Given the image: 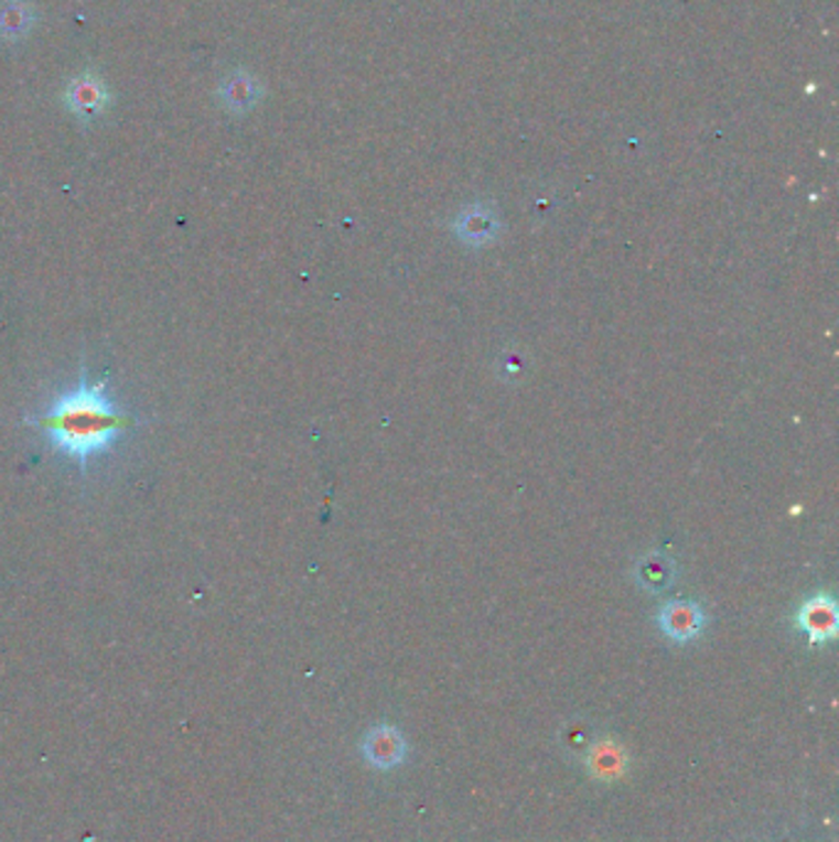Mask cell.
Returning <instances> with one entry per match:
<instances>
[{
	"mask_svg": "<svg viewBox=\"0 0 839 842\" xmlns=\"http://www.w3.org/2000/svg\"><path fill=\"white\" fill-rule=\"evenodd\" d=\"M261 97H263L261 82L254 77L251 72L241 69V67L227 72V75L222 77L219 87H217L219 107L229 114H235V116L249 114L261 101Z\"/></svg>",
	"mask_w": 839,
	"mask_h": 842,
	"instance_id": "3957f363",
	"label": "cell"
},
{
	"mask_svg": "<svg viewBox=\"0 0 839 842\" xmlns=\"http://www.w3.org/2000/svg\"><path fill=\"white\" fill-rule=\"evenodd\" d=\"M453 229L461 241H469L473 247H485L495 241L497 231H501V219L487 205H469L455 217Z\"/></svg>",
	"mask_w": 839,
	"mask_h": 842,
	"instance_id": "8992f818",
	"label": "cell"
},
{
	"mask_svg": "<svg viewBox=\"0 0 839 842\" xmlns=\"http://www.w3.org/2000/svg\"><path fill=\"white\" fill-rule=\"evenodd\" d=\"M37 424L50 434L52 449L84 468V463L109 449L133 421L116 412L104 385H92L82 377L72 392L52 402L50 412L42 414Z\"/></svg>",
	"mask_w": 839,
	"mask_h": 842,
	"instance_id": "6da1fadb",
	"label": "cell"
},
{
	"mask_svg": "<svg viewBox=\"0 0 839 842\" xmlns=\"http://www.w3.org/2000/svg\"><path fill=\"white\" fill-rule=\"evenodd\" d=\"M37 20V8L28 0H0V40H25L35 30Z\"/></svg>",
	"mask_w": 839,
	"mask_h": 842,
	"instance_id": "ba28073f",
	"label": "cell"
},
{
	"mask_svg": "<svg viewBox=\"0 0 839 842\" xmlns=\"http://www.w3.org/2000/svg\"><path fill=\"white\" fill-rule=\"evenodd\" d=\"M798 628L810 644H827L837 636V604L832 596L815 594L805 598L798 612Z\"/></svg>",
	"mask_w": 839,
	"mask_h": 842,
	"instance_id": "277c9868",
	"label": "cell"
},
{
	"mask_svg": "<svg viewBox=\"0 0 839 842\" xmlns=\"http://www.w3.org/2000/svg\"><path fill=\"white\" fill-rule=\"evenodd\" d=\"M638 576L645 589H650V592H660V589L673 584V562L660 554L645 557L638 566Z\"/></svg>",
	"mask_w": 839,
	"mask_h": 842,
	"instance_id": "30bf717a",
	"label": "cell"
},
{
	"mask_svg": "<svg viewBox=\"0 0 839 842\" xmlns=\"http://www.w3.org/2000/svg\"><path fill=\"white\" fill-rule=\"evenodd\" d=\"M365 759L375 768H395L407 756V742L401 740V734L395 727H381L369 730L363 742Z\"/></svg>",
	"mask_w": 839,
	"mask_h": 842,
	"instance_id": "52a82bcc",
	"label": "cell"
},
{
	"mask_svg": "<svg viewBox=\"0 0 839 842\" xmlns=\"http://www.w3.org/2000/svg\"><path fill=\"white\" fill-rule=\"evenodd\" d=\"M589 768L601 781H611L625 771V754L615 744H596L589 752Z\"/></svg>",
	"mask_w": 839,
	"mask_h": 842,
	"instance_id": "9c48e42d",
	"label": "cell"
},
{
	"mask_svg": "<svg viewBox=\"0 0 839 842\" xmlns=\"http://www.w3.org/2000/svg\"><path fill=\"white\" fill-rule=\"evenodd\" d=\"M663 634L677 644L697 638L704 630V612L695 602H667L657 616Z\"/></svg>",
	"mask_w": 839,
	"mask_h": 842,
	"instance_id": "5b68a950",
	"label": "cell"
},
{
	"mask_svg": "<svg viewBox=\"0 0 839 842\" xmlns=\"http://www.w3.org/2000/svg\"><path fill=\"white\" fill-rule=\"evenodd\" d=\"M65 107L77 116L79 121H92L109 109L111 91L106 87V82L97 75V72H82V75L72 77L62 94Z\"/></svg>",
	"mask_w": 839,
	"mask_h": 842,
	"instance_id": "7a4b0ae2",
	"label": "cell"
}]
</instances>
